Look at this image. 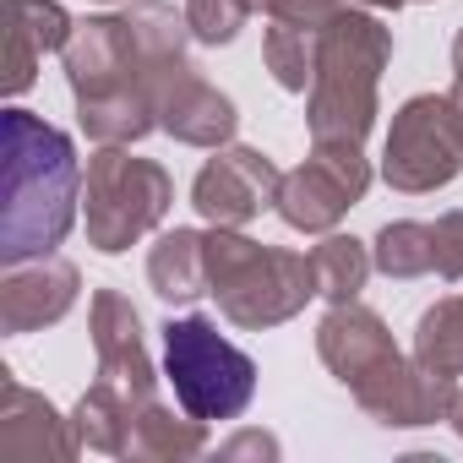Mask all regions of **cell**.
<instances>
[{
	"mask_svg": "<svg viewBox=\"0 0 463 463\" xmlns=\"http://www.w3.org/2000/svg\"><path fill=\"white\" fill-rule=\"evenodd\" d=\"M279 164L257 147H213L191 180V207L213 229H246L262 207L279 202Z\"/></svg>",
	"mask_w": 463,
	"mask_h": 463,
	"instance_id": "30bf717a",
	"label": "cell"
},
{
	"mask_svg": "<svg viewBox=\"0 0 463 463\" xmlns=\"http://www.w3.org/2000/svg\"><path fill=\"white\" fill-rule=\"evenodd\" d=\"M137 409L142 403H131L115 382H93L82 398H77V414H71V425H77V436H82V447H93V452H109V458H126V447H131V420H137Z\"/></svg>",
	"mask_w": 463,
	"mask_h": 463,
	"instance_id": "e0dca14e",
	"label": "cell"
},
{
	"mask_svg": "<svg viewBox=\"0 0 463 463\" xmlns=\"http://www.w3.org/2000/svg\"><path fill=\"white\" fill-rule=\"evenodd\" d=\"M153 82V109H158V126L185 142V147H223L235 137L241 115L229 104V93H218L207 77H196L191 61H175V66H158L147 71Z\"/></svg>",
	"mask_w": 463,
	"mask_h": 463,
	"instance_id": "8fae6325",
	"label": "cell"
},
{
	"mask_svg": "<svg viewBox=\"0 0 463 463\" xmlns=\"http://www.w3.org/2000/svg\"><path fill=\"white\" fill-rule=\"evenodd\" d=\"M317 354L376 425H436L452 414L458 376L403 360L387 322L360 300H333V311L317 327Z\"/></svg>",
	"mask_w": 463,
	"mask_h": 463,
	"instance_id": "7a4b0ae2",
	"label": "cell"
},
{
	"mask_svg": "<svg viewBox=\"0 0 463 463\" xmlns=\"http://www.w3.org/2000/svg\"><path fill=\"white\" fill-rule=\"evenodd\" d=\"M0 262L50 257L77 223L82 175L66 131L28 109L0 115Z\"/></svg>",
	"mask_w": 463,
	"mask_h": 463,
	"instance_id": "6da1fadb",
	"label": "cell"
},
{
	"mask_svg": "<svg viewBox=\"0 0 463 463\" xmlns=\"http://www.w3.org/2000/svg\"><path fill=\"white\" fill-rule=\"evenodd\" d=\"M392 61V33L376 23V12H338L322 23L317 44V77L306 126L317 147H365L376 126V82Z\"/></svg>",
	"mask_w": 463,
	"mask_h": 463,
	"instance_id": "277c9868",
	"label": "cell"
},
{
	"mask_svg": "<svg viewBox=\"0 0 463 463\" xmlns=\"http://www.w3.org/2000/svg\"><path fill=\"white\" fill-rule=\"evenodd\" d=\"M447 420H452V425H458V436H463V392L452 398V414H447Z\"/></svg>",
	"mask_w": 463,
	"mask_h": 463,
	"instance_id": "f1b7e54d",
	"label": "cell"
},
{
	"mask_svg": "<svg viewBox=\"0 0 463 463\" xmlns=\"http://www.w3.org/2000/svg\"><path fill=\"white\" fill-rule=\"evenodd\" d=\"M360 6H371V12H398V6H409V0H360Z\"/></svg>",
	"mask_w": 463,
	"mask_h": 463,
	"instance_id": "83f0119b",
	"label": "cell"
},
{
	"mask_svg": "<svg viewBox=\"0 0 463 463\" xmlns=\"http://www.w3.org/2000/svg\"><path fill=\"white\" fill-rule=\"evenodd\" d=\"M452 104H458V115H463V28H458V39H452Z\"/></svg>",
	"mask_w": 463,
	"mask_h": 463,
	"instance_id": "4316f807",
	"label": "cell"
},
{
	"mask_svg": "<svg viewBox=\"0 0 463 463\" xmlns=\"http://www.w3.org/2000/svg\"><path fill=\"white\" fill-rule=\"evenodd\" d=\"M251 12V0H185V28L196 44H229Z\"/></svg>",
	"mask_w": 463,
	"mask_h": 463,
	"instance_id": "603a6c76",
	"label": "cell"
},
{
	"mask_svg": "<svg viewBox=\"0 0 463 463\" xmlns=\"http://www.w3.org/2000/svg\"><path fill=\"white\" fill-rule=\"evenodd\" d=\"M317 44H322V28H300V23H273L268 39H262V55H268V71L279 88L289 93H306L311 77H317Z\"/></svg>",
	"mask_w": 463,
	"mask_h": 463,
	"instance_id": "44dd1931",
	"label": "cell"
},
{
	"mask_svg": "<svg viewBox=\"0 0 463 463\" xmlns=\"http://www.w3.org/2000/svg\"><path fill=\"white\" fill-rule=\"evenodd\" d=\"M147 284L169 306H191L207 295V235L202 229H169L147 251Z\"/></svg>",
	"mask_w": 463,
	"mask_h": 463,
	"instance_id": "2e32d148",
	"label": "cell"
},
{
	"mask_svg": "<svg viewBox=\"0 0 463 463\" xmlns=\"http://www.w3.org/2000/svg\"><path fill=\"white\" fill-rule=\"evenodd\" d=\"M6 12H12V23H6V77L0 82H6V99H17V93L33 88L39 61L50 50L71 44L77 23L66 17V6H55V0H6Z\"/></svg>",
	"mask_w": 463,
	"mask_h": 463,
	"instance_id": "9a60e30c",
	"label": "cell"
},
{
	"mask_svg": "<svg viewBox=\"0 0 463 463\" xmlns=\"http://www.w3.org/2000/svg\"><path fill=\"white\" fill-rule=\"evenodd\" d=\"M82 295V273L66 257H33V262H12L0 279V327L12 338L17 333H39L50 322H61Z\"/></svg>",
	"mask_w": 463,
	"mask_h": 463,
	"instance_id": "4fadbf2b",
	"label": "cell"
},
{
	"mask_svg": "<svg viewBox=\"0 0 463 463\" xmlns=\"http://www.w3.org/2000/svg\"><path fill=\"white\" fill-rule=\"evenodd\" d=\"M463 175V115L452 93H414L387 131L382 180L403 196H425Z\"/></svg>",
	"mask_w": 463,
	"mask_h": 463,
	"instance_id": "ba28073f",
	"label": "cell"
},
{
	"mask_svg": "<svg viewBox=\"0 0 463 463\" xmlns=\"http://www.w3.org/2000/svg\"><path fill=\"white\" fill-rule=\"evenodd\" d=\"M164 371L185 414L196 420H235L257 392V365L241 344H229L207 317L164 322Z\"/></svg>",
	"mask_w": 463,
	"mask_h": 463,
	"instance_id": "8992f818",
	"label": "cell"
},
{
	"mask_svg": "<svg viewBox=\"0 0 463 463\" xmlns=\"http://www.w3.org/2000/svg\"><path fill=\"white\" fill-rule=\"evenodd\" d=\"M257 12H268L273 23H300V28H322L327 17L344 12V0H251Z\"/></svg>",
	"mask_w": 463,
	"mask_h": 463,
	"instance_id": "d4e9b609",
	"label": "cell"
},
{
	"mask_svg": "<svg viewBox=\"0 0 463 463\" xmlns=\"http://www.w3.org/2000/svg\"><path fill=\"white\" fill-rule=\"evenodd\" d=\"M93 354H99V376L115 382L131 403H153V360H147V344H142V317L137 306L120 295V289H99L93 295Z\"/></svg>",
	"mask_w": 463,
	"mask_h": 463,
	"instance_id": "7c38bea8",
	"label": "cell"
},
{
	"mask_svg": "<svg viewBox=\"0 0 463 463\" xmlns=\"http://www.w3.org/2000/svg\"><path fill=\"white\" fill-rule=\"evenodd\" d=\"M414 360L441 376H463V295L436 300L414 327Z\"/></svg>",
	"mask_w": 463,
	"mask_h": 463,
	"instance_id": "d6986e66",
	"label": "cell"
},
{
	"mask_svg": "<svg viewBox=\"0 0 463 463\" xmlns=\"http://www.w3.org/2000/svg\"><path fill=\"white\" fill-rule=\"evenodd\" d=\"M175 202V180L153 158H131L126 147H99L88 158V185H82V218L88 241L104 257L131 251L147 229L164 223Z\"/></svg>",
	"mask_w": 463,
	"mask_h": 463,
	"instance_id": "52a82bcc",
	"label": "cell"
},
{
	"mask_svg": "<svg viewBox=\"0 0 463 463\" xmlns=\"http://www.w3.org/2000/svg\"><path fill=\"white\" fill-rule=\"evenodd\" d=\"M371 262H376L387 279H425V273H436L430 223H420V218L382 223V235H376V246H371Z\"/></svg>",
	"mask_w": 463,
	"mask_h": 463,
	"instance_id": "ffe728a7",
	"label": "cell"
},
{
	"mask_svg": "<svg viewBox=\"0 0 463 463\" xmlns=\"http://www.w3.org/2000/svg\"><path fill=\"white\" fill-rule=\"evenodd\" d=\"M61 61H66V82H71L77 120H82L88 142L131 147V142H142L158 126L147 66H142V50H137L126 17H88V23H77V33L61 50Z\"/></svg>",
	"mask_w": 463,
	"mask_h": 463,
	"instance_id": "3957f363",
	"label": "cell"
},
{
	"mask_svg": "<svg viewBox=\"0 0 463 463\" xmlns=\"http://www.w3.org/2000/svg\"><path fill=\"white\" fill-rule=\"evenodd\" d=\"M218 458H279V436L268 430H241V436H229L218 447Z\"/></svg>",
	"mask_w": 463,
	"mask_h": 463,
	"instance_id": "484cf974",
	"label": "cell"
},
{
	"mask_svg": "<svg viewBox=\"0 0 463 463\" xmlns=\"http://www.w3.org/2000/svg\"><path fill=\"white\" fill-rule=\"evenodd\" d=\"M82 436L71 420H61V409L23 387L12 371L0 382V458L6 463H44V458H77Z\"/></svg>",
	"mask_w": 463,
	"mask_h": 463,
	"instance_id": "5bb4252c",
	"label": "cell"
},
{
	"mask_svg": "<svg viewBox=\"0 0 463 463\" xmlns=\"http://www.w3.org/2000/svg\"><path fill=\"white\" fill-rule=\"evenodd\" d=\"M207 447V420H196V414H185V420H175L158 398L153 403H142L137 409V420H131V447H126V458H196Z\"/></svg>",
	"mask_w": 463,
	"mask_h": 463,
	"instance_id": "ac0fdd59",
	"label": "cell"
},
{
	"mask_svg": "<svg viewBox=\"0 0 463 463\" xmlns=\"http://www.w3.org/2000/svg\"><path fill=\"white\" fill-rule=\"evenodd\" d=\"M371 251L360 246V241H349V235H327L317 251H311V273H317V289L327 295V300H354L360 289H365V279H371Z\"/></svg>",
	"mask_w": 463,
	"mask_h": 463,
	"instance_id": "7402d4cb",
	"label": "cell"
},
{
	"mask_svg": "<svg viewBox=\"0 0 463 463\" xmlns=\"http://www.w3.org/2000/svg\"><path fill=\"white\" fill-rule=\"evenodd\" d=\"M207 295L235 327H279L322 289L311 257L257 246L241 229H207Z\"/></svg>",
	"mask_w": 463,
	"mask_h": 463,
	"instance_id": "5b68a950",
	"label": "cell"
},
{
	"mask_svg": "<svg viewBox=\"0 0 463 463\" xmlns=\"http://www.w3.org/2000/svg\"><path fill=\"white\" fill-rule=\"evenodd\" d=\"M430 246H436V273L441 279H463V213H441L430 223Z\"/></svg>",
	"mask_w": 463,
	"mask_h": 463,
	"instance_id": "cb8c5ba5",
	"label": "cell"
},
{
	"mask_svg": "<svg viewBox=\"0 0 463 463\" xmlns=\"http://www.w3.org/2000/svg\"><path fill=\"white\" fill-rule=\"evenodd\" d=\"M371 185V164L360 147H317L300 169H289L279 180V218L289 229H306V235H327V229L365 196Z\"/></svg>",
	"mask_w": 463,
	"mask_h": 463,
	"instance_id": "9c48e42d",
	"label": "cell"
}]
</instances>
